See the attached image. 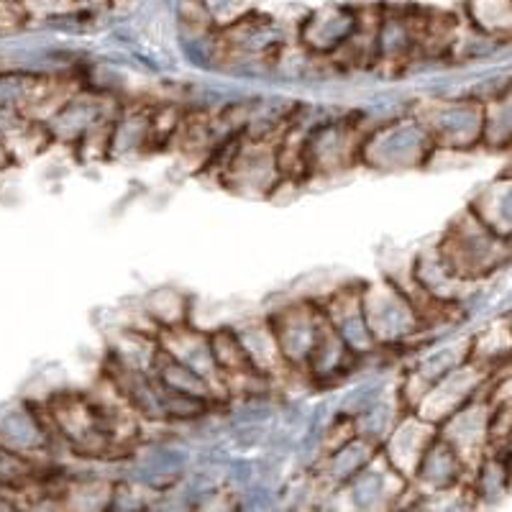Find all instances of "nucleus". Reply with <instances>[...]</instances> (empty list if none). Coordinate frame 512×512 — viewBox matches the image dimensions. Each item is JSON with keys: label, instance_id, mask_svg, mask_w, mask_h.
<instances>
[]
</instances>
